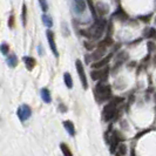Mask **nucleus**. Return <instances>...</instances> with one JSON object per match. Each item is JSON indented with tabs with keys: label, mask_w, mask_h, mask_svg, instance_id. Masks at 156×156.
I'll list each match as a JSON object with an SVG mask.
<instances>
[{
	"label": "nucleus",
	"mask_w": 156,
	"mask_h": 156,
	"mask_svg": "<svg viewBox=\"0 0 156 156\" xmlns=\"http://www.w3.org/2000/svg\"><path fill=\"white\" fill-rule=\"evenodd\" d=\"M107 28V20L106 19H98L95 20V23L92 27L88 28L89 34H90V39H100L103 34V32Z\"/></svg>",
	"instance_id": "f257e3e1"
},
{
	"label": "nucleus",
	"mask_w": 156,
	"mask_h": 156,
	"mask_svg": "<svg viewBox=\"0 0 156 156\" xmlns=\"http://www.w3.org/2000/svg\"><path fill=\"white\" fill-rule=\"evenodd\" d=\"M110 95H112V87L109 85L102 83V81L96 85V87H95V98H96L98 102L108 100Z\"/></svg>",
	"instance_id": "f03ea898"
},
{
	"label": "nucleus",
	"mask_w": 156,
	"mask_h": 156,
	"mask_svg": "<svg viewBox=\"0 0 156 156\" xmlns=\"http://www.w3.org/2000/svg\"><path fill=\"white\" fill-rule=\"evenodd\" d=\"M117 115V109L116 106L114 103L110 102L109 105L105 106L103 110H102V117H103V121H110L114 116Z\"/></svg>",
	"instance_id": "7ed1b4c3"
},
{
	"label": "nucleus",
	"mask_w": 156,
	"mask_h": 156,
	"mask_svg": "<svg viewBox=\"0 0 156 156\" xmlns=\"http://www.w3.org/2000/svg\"><path fill=\"white\" fill-rule=\"evenodd\" d=\"M108 73H109V68L106 66V67H103V69L101 68H99V69H94L90 72V76L93 80H103V81H106L107 78H108Z\"/></svg>",
	"instance_id": "20e7f679"
},
{
	"label": "nucleus",
	"mask_w": 156,
	"mask_h": 156,
	"mask_svg": "<svg viewBox=\"0 0 156 156\" xmlns=\"http://www.w3.org/2000/svg\"><path fill=\"white\" fill-rule=\"evenodd\" d=\"M16 114H18V117L20 119V121H21V122H25V121L28 120L32 115L31 107L27 106V105H23V106H20V107L18 108Z\"/></svg>",
	"instance_id": "39448f33"
},
{
	"label": "nucleus",
	"mask_w": 156,
	"mask_h": 156,
	"mask_svg": "<svg viewBox=\"0 0 156 156\" xmlns=\"http://www.w3.org/2000/svg\"><path fill=\"white\" fill-rule=\"evenodd\" d=\"M75 66H76V70H78L79 78L81 80V83L83 86V89H87L88 88V81H87V76L86 73H85V68H83V65L80 60H76L75 62Z\"/></svg>",
	"instance_id": "423d86ee"
},
{
	"label": "nucleus",
	"mask_w": 156,
	"mask_h": 156,
	"mask_svg": "<svg viewBox=\"0 0 156 156\" xmlns=\"http://www.w3.org/2000/svg\"><path fill=\"white\" fill-rule=\"evenodd\" d=\"M46 35H47V40H48V44H49V47L53 52V54L55 55V58L59 56V52H58V48H56V45H55V38H54V33L48 30L46 32Z\"/></svg>",
	"instance_id": "0eeeda50"
},
{
	"label": "nucleus",
	"mask_w": 156,
	"mask_h": 156,
	"mask_svg": "<svg viewBox=\"0 0 156 156\" xmlns=\"http://www.w3.org/2000/svg\"><path fill=\"white\" fill-rule=\"evenodd\" d=\"M73 8L76 14H82L86 11V0H73Z\"/></svg>",
	"instance_id": "6e6552de"
},
{
	"label": "nucleus",
	"mask_w": 156,
	"mask_h": 156,
	"mask_svg": "<svg viewBox=\"0 0 156 156\" xmlns=\"http://www.w3.org/2000/svg\"><path fill=\"white\" fill-rule=\"evenodd\" d=\"M112 18H113V19H116V20H120V21H127V20L129 19V18H128V14L126 13V11L122 7L117 8L116 11L112 14Z\"/></svg>",
	"instance_id": "1a4fd4ad"
},
{
	"label": "nucleus",
	"mask_w": 156,
	"mask_h": 156,
	"mask_svg": "<svg viewBox=\"0 0 156 156\" xmlns=\"http://www.w3.org/2000/svg\"><path fill=\"white\" fill-rule=\"evenodd\" d=\"M112 56H113V54L110 53V54H108L107 56L102 58L101 60H99V61H96V62L92 63V68H94V69H99V68H102V67H106V66L108 65V62H109V60L112 59Z\"/></svg>",
	"instance_id": "9d476101"
},
{
	"label": "nucleus",
	"mask_w": 156,
	"mask_h": 156,
	"mask_svg": "<svg viewBox=\"0 0 156 156\" xmlns=\"http://www.w3.org/2000/svg\"><path fill=\"white\" fill-rule=\"evenodd\" d=\"M96 11L100 16H106L108 12H109V6L106 4V2H98L96 4Z\"/></svg>",
	"instance_id": "9b49d317"
},
{
	"label": "nucleus",
	"mask_w": 156,
	"mask_h": 156,
	"mask_svg": "<svg viewBox=\"0 0 156 156\" xmlns=\"http://www.w3.org/2000/svg\"><path fill=\"white\" fill-rule=\"evenodd\" d=\"M105 54H106V48H103V47H98L93 52V54H92V59L99 61V60H101L102 56Z\"/></svg>",
	"instance_id": "f8f14e48"
},
{
	"label": "nucleus",
	"mask_w": 156,
	"mask_h": 156,
	"mask_svg": "<svg viewBox=\"0 0 156 156\" xmlns=\"http://www.w3.org/2000/svg\"><path fill=\"white\" fill-rule=\"evenodd\" d=\"M23 62H25V65H26V68L28 70H32L35 67V65H37L35 59L32 58V56H23Z\"/></svg>",
	"instance_id": "ddd939ff"
},
{
	"label": "nucleus",
	"mask_w": 156,
	"mask_h": 156,
	"mask_svg": "<svg viewBox=\"0 0 156 156\" xmlns=\"http://www.w3.org/2000/svg\"><path fill=\"white\" fill-rule=\"evenodd\" d=\"M114 45V41H113V38L110 37V35H107L105 39L100 41L99 44H98V47H103V48H107V47H110Z\"/></svg>",
	"instance_id": "4468645a"
},
{
	"label": "nucleus",
	"mask_w": 156,
	"mask_h": 156,
	"mask_svg": "<svg viewBox=\"0 0 156 156\" xmlns=\"http://www.w3.org/2000/svg\"><path fill=\"white\" fill-rule=\"evenodd\" d=\"M41 99H42V101L46 102V103H51L52 102V98H51V92L47 89V88H42L41 89Z\"/></svg>",
	"instance_id": "2eb2a0df"
},
{
	"label": "nucleus",
	"mask_w": 156,
	"mask_h": 156,
	"mask_svg": "<svg viewBox=\"0 0 156 156\" xmlns=\"http://www.w3.org/2000/svg\"><path fill=\"white\" fill-rule=\"evenodd\" d=\"M143 37L148 39H156V30L153 27H147L143 31Z\"/></svg>",
	"instance_id": "dca6fc26"
},
{
	"label": "nucleus",
	"mask_w": 156,
	"mask_h": 156,
	"mask_svg": "<svg viewBox=\"0 0 156 156\" xmlns=\"http://www.w3.org/2000/svg\"><path fill=\"white\" fill-rule=\"evenodd\" d=\"M63 127L68 132V134H69L70 136H74L75 135V127H74V123L72 121H65L63 122Z\"/></svg>",
	"instance_id": "f3484780"
},
{
	"label": "nucleus",
	"mask_w": 156,
	"mask_h": 156,
	"mask_svg": "<svg viewBox=\"0 0 156 156\" xmlns=\"http://www.w3.org/2000/svg\"><path fill=\"white\" fill-rule=\"evenodd\" d=\"M7 65L11 67V68H14L18 66V58H16V54H11L7 56V60H6Z\"/></svg>",
	"instance_id": "a211bd4d"
},
{
	"label": "nucleus",
	"mask_w": 156,
	"mask_h": 156,
	"mask_svg": "<svg viewBox=\"0 0 156 156\" xmlns=\"http://www.w3.org/2000/svg\"><path fill=\"white\" fill-rule=\"evenodd\" d=\"M41 20H42V23L46 26L47 28H51L52 26H53V19H52V16H49L48 14H42L41 16Z\"/></svg>",
	"instance_id": "6ab92c4d"
},
{
	"label": "nucleus",
	"mask_w": 156,
	"mask_h": 156,
	"mask_svg": "<svg viewBox=\"0 0 156 156\" xmlns=\"http://www.w3.org/2000/svg\"><path fill=\"white\" fill-rule=\"evenodd\" d=\"M87 4L89 6V9H90V13H92V16H93L94 20H98V11H96V7L94 6L93 0H87Z\"/></svg>",
	"instance_id": "aec40b11"
},
{
	"label": "nucleus",
	"mask_w": 156,
	"mask_h": 156,
	"mask_svg": "<svg viewBox=\"0 0 156 156\" xmlns=\"http://www.w3.org/2000/svg\"><path fill=\"white\" fill-rule=\"evenodd\" d=\"M60 149H61V151H62L63 156H73V154H72V150L69 149V147L65 143V142H62V143H60Z\"/></svg>",
	"instance_id": "412c9836"
},
{
	"label": "nucleus",
	"mask_w": 156,
	"mask_h": 156,
	"mask_svg": "<svg viewBox=\"0 0 156 156\" xmlns=\"http://www.w3.org/2000/svg\"><path fill=\"white\" fill-rule=\"evenodd\" d=\"M63 81H65V85L67 86V88H72L73 87V80H72V76H70L69 73H65L63 74Z\"/></svg>",
	"instance_id": "4be33fe9"
},
{
	"label": "nucleus",
	"mask_w": 156,
	"mask_h": 156,
	"mask_svg": "<svg viewBox=\"0 0 156 156\" xmlns=\"http://www.w3.org/2000/svg\"><path fill=\"white\" fill-rule=\"evenodd\" d=\"M21 20H23V26H26V23H27V6H26V4H23V5Z\"/></svg>",
	"instance_id": "5701e85b"
},
{
	"label": "nucleus",
	"mask_w": 156,
	"mask_h": 156,
	"mask_svg": "<svg viewBox=\"0 0 156 156\" xmlns=\"http://www.w3.org/2000/svg\"><path fill=\"white\" fill-rule=\"evenodd\" d=\"M128 59V54L126 53V52H120L116 56V60H117V63H122L125 60Z\"/></svg>",
	"instance_id": "b1692460"
},
{
	"label": "nucleus",
	"mask_w": 156,
	"mask_h": 156,
	"mask_svg": "<svg viewBox=\"0 0 156 156\" xmlns=\"http://www.w3.org/2000/svg\"><path fill=\"white\" fill-rule=\"evenodd\" d=\"M153 16V14L151 13H149V14H146V16H137V19L140 20V21H143V23H149L150 21V18Z\"/></svg>",
	"instance_id": "393cba45"
},
{
	"label": "nucleus",
	"mask_w": 156,
	"mask_h": 156,
	"mask_svg": "<svg viewBox=\"0 0 156 156\" xmlns=\"http://www.w3.org/2000/svg\"><path fill=\"white\" fill-rule=\"evenodd\" d=\"M40 7L44 12H47L48 11V4H47V0H39Z\"/></svg>",
	"instance_id": "a878e982"
},
{
	"label": "nucleus",
	"mask_w": 156,
	"mask_h": 156,
	"mask_svg": "<svg viewBox=\"0 0 156 156\" xmlns=\"http://www.w3.org/2000/svg\"><path fill=\"white\" fill-rule=\"evenodd\" d=\"M147 46H148L149 53H150V52H155V51H156V44H155V42H153V41H148Z\"/></svg>",
	"instance_id": "bb28decb"
},
{
	"label": "nucleus",
	"mask_w": 156,
	"mask_h": 156,
	"mask_svg": "<svg viewBox=\"0 0 156 156\" xmlns=\"http://www.w3.org/2000/svg\"><path fill=\"white\" fill-rule=\"evenodd\" d=\"M119 153H120V155H126V154H127V147H126V144H123V143L120 144V147H119Z\"/></svg>",
	"instance_id": "cd10ccee"
},
{
	"label": "nucleus",
	"mask_w": 156,
	"mask_h": 156,
	"mask_svg": "<svg viewBox=\"0 0 156 156\" xmlns=\"http://www.w3.org/2000/svg\"><path fill=\"white\" fill-rule=\"evenodd\" d=\"M8 51H9V46L7 44H1V53L4 55L8 54Z\"/></svg>",
	"instance_id": "c85d7f7f"
},
{
	"label": "nucleus",
	"mask_w": 156,
	"mask_h": 156,
	"mask_svg": "<svg viewBox=\"0 0 156 156\" xmlns=\"http://www.w3.org/2000/svg\"><path fill=\"white\" fill-rule=\"evenodd\" d=\"M14 21H16L14 16L11 14V16H9V19H8V27H9V28H13V27H14Z\"/></svg>",
	"instance_id": "c756f323"
},
{
	"label": "nucleus",
	"mask_w": 156,
	"mask_h": 156,
	"mask_svg": "<svg viewBox=\"0 0 156 156\" xmlns=\"http://www.w3.org/2000/svg\"><path fill=\"white\" fill-rule=\"evenodd\" d=\"M123 101V99H122V98H119V96H115V98H113V99H112V103H114V105H115V106H117V105H119V103H121V102Z\"/></svg>",
	"instance_id": "7c9ffc66"
},
{
	"label": "nucleus",
	"mask_w": 156,
	"mask_h": 156,
	"mask_svg": "<svg viewBox=\"0 0 156 156\" xmlns=\"http://www.w3.org/2000/svg\"><path fill=\"white\" fill-rule=\"evenodd\" d=\"M62 32H63V34H65L66 37H68V35H69V31H68V26H67V23H62Z\"/></svg>",
	"instance_id": "2f4dec72"
},
{
	"label": "nucleus",
	"mask_w": 156,
	"mask_h": 156,
	"mask_svg": "<svg viewBox=\"0 0 156 156\" xmlns=\"http://www.w3.org/2000/svg\"><path fill=\"white\" fill-rule=\"evenodd\" d=\"M83 45H85V47H86L88 51H93L94 47H95L93 44H90V42H88V41H85V42H83Z\"/></svg>",
	"instance_id": "473e14b6"
},
{
	"label": "nucleus",
	"mask_w": 156,
	"mask_h": 156,
	"mask_svg": "<svg viewBox=\"0 0 156 156\" xmlns=\"http://www.w3.org/2000/svg\"><path fill=\"white\" fill-rule=\"evenodd\" d=\"M60 112H61V113H66V112H67V107H66L65 105H62V103L60 105Z\"/></svg>",
	"instance_id": "72a5a7b5"
},
{
	"label": "nucleus",
	"mask_w": 156,
	"mask_h": 156,
	"mask_svg": "<svg viewBox=\"0 0 156 156\" xmlns=\"http://www.w3.org/2000/svg\"><path fill=\"white\" fill-rule=\"evenodd\" d=\"M39 53H40V54H42V49H41V46H39Z\"/></svg>",
	"instance_id": "f704fd0d"
},
{
	"label": "nucleus",
	"mask_w": 156,
	"mask_h": 156,
	"mask_svg": "<svg viewBox=\"0 0 156 156\" xmlns=\"http://www.w3.org/2000/svg\"><path fill=\"white\" fill-rule=\"evenodd\" d=\"M154 65H155V66H156V56H155V58H154Z\"/></svg>",
	"instance_id": "c9c22d12"
},
{
	"label": "nucleus",
	"mask_w": 156,
	"mask_h": 156,
	"mask_svg": "<svg viewBox=\"0 0 156 156\" xmlns=\"http://www.w3.org/2000/svg\"><path fill=\"white\" fill-rule=\"evenodd\" d=\"M155 25H156V16H155Z\"/></svg>",
	"instance_id": "e433bc0d"
},
{
	"label": "nucleus",
	"mask_w": 156,
	"mask_h": 156,
	"mask_svg": "<svg viewBox=\"0 0 156 156\" xmlns=\"http://www.w3.org/2000/svg\"><path fill=\"white\" fill-rule=\"evenodd\" d=\"M115 156H120V154H117V155H115Z\"/></svg>",
	"instance_id": "4c0bfd02"
},
{
	"label": "nucleus",
	"mask_w": 156,
	"mask_h": 156,
	"mask_svg": "<svg viewBox=\"0 0 156 156\" xmlns=\"http://www.w3.org/2000/svg\"><path fill=\"white\" fill-rule=\"evenodd\" d=\"M155 99H156V95H155Z\"/></svg>",
	"instance_id": "58836bf2"
}]
</instances>
